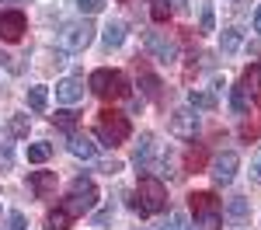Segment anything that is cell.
I'll list each match as a JSON object with an SVG mask.
<instances>
[{"instance_id": "1", "label": "cell", "mask_w": 261, "mask_h": 230, "mask_svg": "<svg viewBox=\"0 0 261 230\" xmlns=\"http://www.w3.org/2000/svg\"><path fill=\"white\" fill-rule=\"evenodd\" d=\"M87 87H91L98 98H105V101L129 98V77H125L122 70H108V66L94 70V73H91V81H87Z\"/></svg>"}, {"instance_id": "2", "label": "cell", "mask_w": 261, "mask_h": 230, "mask_svg": "<svg viewBox=\"0 0 261 230\" xmlns=\"http://www.w3.org/2000/svg\"><path fill=\"white\" fill-rule=\"evenodd\" d=\"M94 133H98V140L105 146H122L125 140H129L133 125H129V115H122V112H115V108H105V112L98 115Z\"/></svg>"}, {"instance_id": "3", "label": "cell", "mask_w": 261, "mask_h": 230, "mask_svg": "<svg viewBox=\"0 0 261 230\" xmlns=\"http://www.w3.org/2000/svg\"><path fill=\"white\" fill-rule=\"evenodd\" d=\"M63 206L70 209L73 216H81V213H91V209L98 206V185H94V178H87V174H77V178L70 182V195L63 199Z\"/></svg>"}, {"instance_id": "4", "label": "cell", "mask_w": 261, "mask_h": 230, "mask_svg": "<svg viewBox=\"0 0 261 230\" xmlns=\"http://www.w3.org/2000/svg\"><path fill=\"white\" fill-rule=\"evenodd\" d=\"M94 24L87 18H81V21H66L60 28V49L63 53H84L91 42H94Z\"/></svg>"}, {"instance_id": "5", "label": "cell", "mask_w": 261, "mask_h": 230, "mask_svg": "<svg viewBox=\"0 0 261 230\" xmlns=\"http://www.w3.org/2000/svg\"><path fill=\"white\" fill-rule=\"evenodd\" d=\"M136 199H140L143 213H146V216H153V213H164V209H167V188H164L161 178L143 174L140 185H136Z\"/></svg>"}, {"instance_id": "6", "label": "cell", "mask_w": 261, "mask_h": 230, "mask_svg": "<svg viewBox=\"0 0 261 230\" xmlns=\"http://www.w3.org/2000/svg\"><path fill=\"white\" fill-rule=\"evenodd\" d=\"M192 209H195L199 230H220V199L213 192H195L192 195Z\"/></svg>"}, {"instance_id": "7", "label": "cell", "mask_w": 261, "mask_h": 230, "mask_svg": "<svg viewBox=\"0 0 261 230\" xmlns=\"http://www.w3.org/2000/svg\"><path fill=\"white\" fill-rule=\"evenodd\" d=\"M237 171H241V157L233 154V150H223V154H216L213 157V182L216 185H230L233 178H237Z\"/></svg>"}, {"instance_id": "8", "label": "cell", "mask_w": 261, "mask_h": 230, "mask_svg": "<svg viewBox=\"0 0 261 230\" xmlns=\"http://www.w3.org/2000/svg\"><path fill=\"white\" fill-rule=\"evenodd\" d=\"M195 133H199V115H195V108L188 105V108H178L174 115H171V136H178V140H195Z\"/></svg>"}, {"instance_id": "9", "label": "cell", "mask_w": 261, "mask_h": 230, "mask_svg": "<svg viewBox=\"0 0 261 230\" xmlns=\"http://www.w3.org/2000/svg\"><path fill=\"white\" fill-rule=\"evenodd\" d=\"M28 32V18L21 11H0V39L4 42H18Z\"/></svg>"}, {"instance_id": "10", "label": "cell", "mask_w": 261, "mask_h": 230, "mask_svg": "<svg viewBox=\"0 0 261 230\" xmlns=\"http://www.w3.org/2000/svg\"><path fill=\"white\" fill-rule=\"evenodd\" d=\"M143 42H146V49H150L161 63H174V60H178V45L167 39V35H161V32H146Z\"/></svg>"}, {"instance_id": "11", "label": "cell", "mask_w": 261, "mask_h": 230, "mask_svg": "<svg viewBox=\"0 0 261 230\" xmlns=\"http://www.w3.org/2000/svg\"><path fill=\"white\" fill-rule=\"evenodd\" d=\"M66 150H70L73 157H81V161H94V157H98V143H94L87 133H70V136H66Z\"/></svg>"}, {"instance_id": "12", "label": "cell", "mask_w": 261, "mask_h": 230, "mask_svg": "<svg viewBox=\"0 0 261 230\" xmlns=\"http://www.w3.org/2000/svg\"><path fill=\"white\" fill-rule=\"evenodd\" d=\"M56 171H32L28 174V185L35 192V199H53V192H56Z\"/></svg>"}, {"instance_id": "13", "label": "cell", "mask_w": 261, "mask_h": 230, "mask_svg": "<svg viewBox=\"0 0 261 230\" xmlns=\"http://www.w3.org/2000/svg\"><path fill=\"white\" fill-rule=\"evenodd\" d=\"M84 98V81L81 77H63L60 84H56V101L63 105H73Z\"/></svg>"}, {"instance_id": "14", "label": "cell", "mask_w": 261, "mask_h": 230, "mask_svg": "<svg viewBox=\"0 0 261 230\" xmlns=\"http://www.w3.org/2000/svg\"><path fill=\"white\" fill-rule=\"evenodd\" d=\"M241 91H244V94H251L254 101L261 98V60H258V63H251V66L244 70V77H241Z\"/></svg>"}, {"instance_id": "15", "label": "cell", "mask_w": 261, "mask_h": 230, "mask_svg": "<svg viewBox=\"0 0 261 230\" xmlns=\"http://www.w3.org/2000/svg\"><path fill=\"white\" fill-rule=\"evenodd\" d=\"M150 161H153V133H143L140 143H136V150H133V164L140 167V171H146Z\"/></svg>"}, {"instance_id": "16", "label": "cell", "mask_w": 261, "mask_h": 230, "mask_svg": "<svg viewBox=\"0 0 261 230\" xmlns=\"http://www.w3.org/2000/svg\"><path fill=\"white\" fill-rule=\"evenodd\" d=\"M101 42H105V49H119L122 42H125V24L122 21H108L101 28Z\"/></svg>"}, {"instance_id": "17", "label": "cell", "mask_w": 261, "mask_h": 230, "mask_svg": "<svg viewBox=\"0 0 261 230\" xmlns=\"http://www.w3.org/2000/svg\"><path fill=\"white\" fill-rule=\"evenodd\" d=\"M73 220H77V216H73V213H70V209L60 202L56 209H49V216H45V227H49V230H70V223H73Z\"/></svg>"}, {"instance_id": "18", "label": "cell", "mask_w": 261, "mask_h": 230, "mask_svg": "<svg viewBox=\"0 0 261 230\" xmlns=\"http://www.w3.org/2000/svg\"><path fill=\"white\" fill-rule=\"evenodd\" d=\"M241 42H244V32H241V28H223V35H220V53H223V56H233V53L241 49Z\"/></svg>"}, {"instance_id": "19", "label": "cell", "mask_w": 261, "mask_h": 230, "mask_svg": "<svg viewBox=\"0 0 261 230\" xmlns=\"http://www.w3.org/2000/svg\"><path fill=\"white\" fill-rule=\"evenodd\" d=\"M140 87H143V94H146L150 101H161V94H164V91H161V81H157L150 70H140Z\"/></svg>"}, {"instance_id": "20", "label": "cell", "mask_w": 261, "mask_h": 230, "mask_svg": "<svg viewBox=\"0 0 261 230\" xmlns=\"http://www.w3.org/2000/svg\"><path fill=\"white\" fill-rule=\"evenodd\" d=\"M45 105H49V87H45V84L28 87V108H32V112H45Z\"/></svg>"}, {"instance_id": "21", "label": "cell", "mask_w": 261, "mask_h": 230, "mask_svg": "<svg viewBox=\"0 0 261 230\" xmlns=\"http://www.w3.org/2000/svg\"><path fill=\"white\" fill-rule=\"evenodd\" d=\"M24 157L32 161V164H45L49 157H53V143H28V150H24Z\"/></svg>"}, {"instance_id": "22", "label": "cell", "mask_w": 261, "mask_h": 230, "mask_svg": "<svg viewBox=\"0 0 261 230\" xmlns=\"http://www.w3.org/2000/svg\"><path fill=\"white\" fill-rule=\"evenodd\" d=\"M53 125H56V129H63V133H77V112L60 108V112L53 115Z\"/></svg>"}, {"instance_id": "23", "label": "cell", "mask_w": 261, "mask_h": 230, "mask_svg": "<svg viewBox=\"0 0 261 230\" xmlns=\"http://www.w3.org/2000/svg\"><path fill=\"white\" fill-rule=\"evenodd\" d=\"M28 129H32V119H28V115H11L7 133H11L14 140H24V136H28Z\"/></svg>"}, {"instance_id": "24", "label": "cell", "mask_w": 261, "mask_h": 230, "mask_svg": "<svg viewBox=\"0 0 261 230\" xmlns=\"http://www.w3.org/2000/svg\"><path fill=\"white\" fill-rule=\"evenodd\" d=\"M226 213H230L233 220H247V213H251V206H247V199H244V195H233V199L226 202Z\"/></svg>"}, {"instance_id": "25", "label": "cell", "mask_w": 261, "mask_h": 230, "mask_svg": "<svg viewBox=\"0 0 261 230\" xmlns=\"http://www.w3.org/2000/svg\"><path fill=\"white\" fill-rule=\"evenodd\" d=\"M161 230H188V216H185L181 209H171L167 220L161 223Z\"/></svg>"}, {"instance_id": "26", "label": "cell", "mask_w": 261, "mask_h": 230, "mask_svg": "<svg viewBox=\"0 0 261 230\" xmlns=\"http://www.w3.org/2000/svg\"><path fill=\"white\" fill-rule=\"evenodd\" d=\"M188 105L192 108H216V98L209 91H188Z\"/></svg>"}, {"instance_id": "27", "label": "cell", "mask_w": 261, "mask_h": 230, "mask_svg": "<svg viewBox=\"0 0 261 230\" xmlns=\"http://www.w3.org/2000/svg\"><path fill=\"white\" fill-rule=\"evenodd\" d=\"M150 18L157 21V24H164V21L171 18V4L167 0H150Z\"/></svg>"}, {"instance_id": "28", "label": "cell", "mask_w": 261, "mask_h": 230, "mask_svg": "<svg viewBox=\"0 0 261 230\" xmlns=\"http://www.w3.org/2000/svg\"><path fill=\"white\" fill-rule=\"evenodd\" d=\"M11 167H14V146L7 140H0V174H7Z\"/></svg>"}, {"instance_id": "29", "label": "cell", "mask_w": 261, "mask_h": 230, "mask_svg": "<svg viewBox=\"0 0 261 230\" xmlns=\"http://www.w3.org/2000/svg\"><path fill=\"white\" fill-rule=\"evenodd\" d=\"M230 105H233V112H237V115L247 112V94H244L241 87H230Z\"/></svg>"}, {"instance_id": "30", "label": "cell", "mask_w": 261, "mask_h": 230, "mask_svg": "<svg viewBox=\"0 0 261 230\" xmlns=\"http://www.w3.org/2000/svg\"><path fill=\"white\" fill-rule=\"evenodd\" d=\"M73 7L81 14H98V11H105V0H73Z\"/></svg>"}, {"instance_id": "31", "label": "cell", "mask_w": 261, "mask_h": 230, "mask_svg": "<svg viewBox=\"0 0 261 230\" xmlns=\"http://www.w3.org/2000/svg\"><path fill=\"white\" fill-rule=\"evenodd\" d=\"M213 21H216L213 7H202V18H199V35H209V32H213Z\"/></svg>"}, {"instance_id": "32", "label": "cell", "mask_w": 261, "mask_h": 230, "mask_svg": "<svg viewBox=\"0 0 261 230\" xmlns=\"http://www.w3.org/2000/svg\"><path fill=\"white\" fill-rule=\"evenodd\" d=\"M7 230H28V220H24V213H7Z\"/></svg>"}, {"instance_id": "33", "label": "cell", "mask_w": 261, "mask_h": 230, "mask_svg": "<svg viewBox=\"0 0 261 230\" xmlns=\"http://www.w3.org/2000/svg\"><path fill=\"white\" fill-rule=\"evenodd\" d=\"M94 167H98L101 174H119V171H122V161H115V157H112V161H94Z\"/></svg>"}, {"instance_id": "34", "label": "cell", "mask_w": 261, "mask_h": 230, "mask_svg": "<svg viewBox=\"0 0 261 230\" xmlns=\"http://www.w3.org/2000/svg\"><path fill=\"white\" fill-rule=\"evenodd\" d=\"M112 213H115V206H105V209H98V213H94V223H98V227L112 223Z\"/></svg>"}, {"instance_id": "35", "label": "cell", "mask_w": 261, "mask_h": 230, "mask_svg": "<svg viewBox=\"0 0 261 230\" xmlns=\"http://www.w3.org/2000/svg\"><path fill=\"white\" fill-rule=\"evenodd\" d=\"M251 178H254V182L261 185V150L254 154V161H251Z\"/></svg>"}, {"instance_id": "36", "label": "cell", "mask_w": 261, "mask_h": 230, "mask_svg": "<svg viewBox=\"0 0 261 230\" xmlns=\"http://www.w3.org/2000/svg\"><path fill=\"white\" fill-rule=\"evenodd\" d=\"M251 32H258V35H261V4L254 7V18H251Z\"/></svg>"}, {"instance_id": "37", "label": "cell", "mask_w": 261, "mask_h": 230, "mask_svg": "<svg viewBox=\"0 0 261 230\" xmlns=\"http://www.w3.org/2000/svg\"><path fill=\"white\" fill-rule=\"evenodd\" d=\"M14 56H7V53H0V63H4V66H7V70H11V73H18V66H14Z\"/></svg>"}, {"instance_id": "38", "label": "cell", "mask_w": 261, "mask_h": 230, "mask_svg": "<svg viewBox=\"0 0 261 230\" xmlns=\"http://www.w3.org/2000/svg\"><path fill=\"white\" fill-rule=\"evenodd\" d=\"M202 161H205V154H202V150H199V154H192V157H188V164H195V167H199Z\"/></svg>"}, {"instance_id": "39", "label": "cell", "mask_w": 261, "mask_h": 230, "mask_svg": "<svg viewBox=\"0 0 261 230\" xmlns=\"http://www.w3.org/2000/svg\"><path fill=\"white\" fill-rule=\"evenodd\" d=\"M167 4H171V11H174V7H185V0H167Z\"/></svg>"}, {"instance_id": "40", "label": "cell", "mask_w": 261, "mask_h": 230, "mask_svg": "<svg viewBox=\"0 0 261 230\" xmlns=\"http://www.w3.org/2000/svg\"><path fill=\"white\" fill-rule=\"evenodd\" d=\"M0 4H14V0H0Z\"/></svg>"}, {"instance_id": "41", "label": "cell", "mask_w": 261, "mask_h": 230, "mask_svg": "<svg viewBox=\"0 0 261 230\" xmlns=\"http://www.w3.org/2000/svg\"><path fill=\"white\" fill-rule=\"evenodd\" d=\"M122 4H125V0H122Z\"/></svg>"}]
</instances>
